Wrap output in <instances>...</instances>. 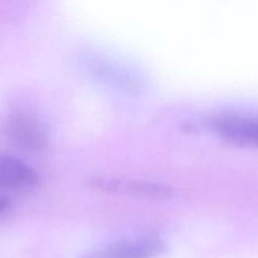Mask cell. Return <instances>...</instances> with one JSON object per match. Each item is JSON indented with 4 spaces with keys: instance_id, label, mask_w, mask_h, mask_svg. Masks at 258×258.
Masks as SVG:
<instances>
[{
    "instance_id": "obj_7",
    "label": "cell",
    "mask_w": 258,
    "mask_h": 258,
    "mask_svg": "<svg viewBox=\"0 0 258 258\" xmlns=\"http://www.w3.org/2000/svg\"><path fill=\"white\" fill-rule=\"evenodd\" d=\"M9 207H10L9 201H8L7 198H3V197H0V214L4 213V212L7 211Z\"/></svg>"
},
{
    "instance_id": "obj_1",
    "label": "cell",
    "mask_w": 258,
    "mask_h": 258,
    "mask_svg": "<svg viewBox=\"0 0 258 258\" xmlns=\"http://www.w3.org/2000/svg\"><path fill=\"white\" fill-rule=\"evenodd\" d=\"M196 128L211 131L233 145L258 148V116L223 111L207 116Z\"/></svg>"
},
{
    "instance_id": "obj_5",
    "label": "cell",
    "mask_w": 258,
    "mask_h": 258,
    "mask_svg": "<svg viewBox=\"0 0 258 258\" xmlns=\"http://www.w3.org/2000/svg\"><path fill=\"white\" fill-rule=\"evenodd\" d=\"M165 251V243L158 237L126 239L91 251L81 258H156Z\"/></svg>"
},
{
    "instance_id": "obj_3",
    "label": "cell",
    "mask_w": 258,
    "mask_h": 258,
    "mask_svg": "<svg viewBox=\"0 0 258 258\" xmlns=\"http://www.w3.org/2000/svg\"><path fill=\"white\" fill-rule=\"evenodd\" d=\"M87 183L96 190L117 194V196L135 197V198L153 199V201H164L173 196L171 186L163 183H154V181L95 176L88 179Z\"/></svg>"
},
{
    "instance_id": "obj_2",
    "label": "cell",
    "mask_w": 258,
    "mask_h": 258,
    "mask_svg": "<svg viewBox=\"0 0 258 258\" xmlns=\"http://www.w3.org/2000/svg\"><path fill=\"white\" fill-rule=\"evenodd\" d=\"M78 62L88 76L108 87L133 96L140 95L145 90V82L140 76L108 62L95 53H80Z\"/></svg>"
},
{
    "instance_id": "obj_6",
    "label": "cell",
    "mask_w": 258,
    "mask_h": 258,
    "mask_svg": "<svg viewBox=\"0 0 258 258\" xmlns=\"http://www.w3.org/2000/svg\"><path fill=\"white\" fill-rule=\"evenodd\" d=\"M39 181L38 174L19 159L0 154V189H28Z\"/></svg>"
},
{
    "instance_id": "obj_4",
    "label": "cell",
    "mask_w": 258,
    "mask_h": 258,
    "mask_svg": "<svg viewBox=\"0 0 258 258\" xmlns=\"http://www.w3.org/2000/svg\"><path fill=\"white\" fill-rule=\"evenodd\" d=\"M4 134L13 145L29 153L43 150L48 144L44 126L24 112H13L8 116L4 123Z\"/></svg>"
}]
</instances>
